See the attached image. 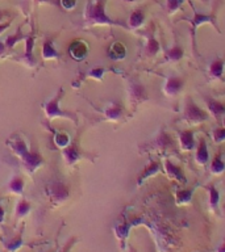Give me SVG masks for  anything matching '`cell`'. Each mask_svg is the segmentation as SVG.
<instances>
[{
    "label": "cell",
    "mask_w": 225,
    "mask_h": 252,
    "mask_svg": "<svg viewBox=\"0 0 225 252\" xmlns=\"http://www.w3.org/2000/svg\"><path fill=\"white\" fill-rule=\"evenodd\" d=\"M5 145L13 153V155H16L17 159L21 161V164L29 175H33L45 163L42 154L37 149H29L23 135H12L9 139L5 141Z\"/></svg>",
    "instance_id": "cell-1"
},
{
    "label": "cell",
    "mask_w": 225,
    "mask_h": 252,
    "mask_svg": "<svg viewBox=\"0 0 225 252\" xmlns=\"http://www.w3.org/2000/svg\"><path fill=\"white\" fill-rule=\"evenodd\" d=\"M107 0H90L84 9V16L83 21L86 27H92V25H117L128 29V24L121 23V21H114L107 16L106 13Z\"/></svg>",
    "instance_id": "cell-2"
},
{
    "label": "cell",
    "mask_w": 225,
    "mask_h": 252,
    "mask_svg": "<svg viewBox=\"0 0 225 252\" xmlns=\"http://www.w3.org/2000/svg\"><path fill=\"white\" fill-rule=\"evenodd\" d=\"M63 94H65V90L59 88L55 96L49 97L46 101L43 102L42 108L43 112H45V116H46L49 121L55 120V118H66V120H70V121H73L76 125L78 124V116L74 112H70V110L61 109V106H59V102L62 100Z\"/></svg>",
    "instance_id": "cell-3"
},
{
    "label": "cell",
    "mask_w": 225,
    "mask_h": 252,
    "mask_svg": "<svg viewBox=\"0 0 225 252\" xmlns=\"http://www.w3.org/2000/svg\"><path fill=\"white\" fill-rule=\"evenodd\" d=\"M182 120L187 122L188 125H200L208 120V112L197 105L191 96H187L185 98V108H183Z\"/></svg>",
    "instance_id": "cell-4"
},
{
    "label": "cell",
    "mask_w": 225,
    "mask_h": 252,
    "mask_svg": "<svg viewBox=\"0 0 225 252\" xmlns=\"http://www.w3.org/2000/svg\"><path fill=\"white\" fill-rule=\"evenodd\" d=\"M45 194H46L53 206H59V205L65 204L70 198V187L65 184L63 181H49L45 185Z\"/></svg>",
    "instance_id": "cell-5"
},
{
    "label": "cell",
    "mask_w": 225,
    "mask_h": 252,
    "mask_svg": "<svg viewBox=\"0 0 225 252\" xmlns=\"http://www.w3.org/2000/svg\"><path fill=\"white\" fill-rule=\"evenodd\" d=\"M216 13H217V7L213 8V11L209 15H203L193 8V19L188 20L191 24V34H192V43H193V53L197 55V49H196V39H195V34H196V29L203 24H212L213 27H216V31L220 33V28L217 27L216 21Z\"/></svg>",
    "instance_id": "cell-6"
},
{
    "label": "cell",
    "mask_w": 225,
    "mask_h": 252,
    "mask_svg": "<svg viewBox=\"0 0 225 252\" xmlns=\"http://www.w3.org/2000/svg\"><path fill=\"white\" fill-rule=\"evenodd\" d=\"M128 94H129V101L132 105L137 106L141 102L146 101L149 96H148V91L146 87L142 84L137 79H130L129 84H128Z\"/></svg>",
    "instance_id": "cell-7"
},
{
    "label": "cell",
    "mask_w": 225,
    "mask_h": 252,
    "mask_svg": "<svg viewBox=\"0 0 225 252\" xmlns=\"http://www.w3.org/2000/svg\"><path fill=\"white\" fill-rule=\"evenodd\" d=\"M185 88V79L179 75H170L166 78L165 86H163V94L167 97H175L181 94Z\"/></svg>",
    "instance_id": "cell-8"
},
{
    "label": "cell",
    "mask_w": 225,
    "mask_h": 252,
    "mask_svg": "<svg viewBox=\"0 0 225 252\" xmlns=\"http://www.w3.org/2000/svg\"><path fill=\"white\" fill-rule=\"evenodd\" d=\"M63 154V158H65V161H66V164L69 167L71 165H74L75 163L78 160H80L86 154L83 153L82 149H80V146H79L78 138L75 139V141H71V143L67 146L66 149L61 150Z\"/></svg>",
    "instance_id": "cell-9"
},
{
    "label": "cell",
    "mask_w": 225,
    "mask_h": 252,
    "mask_svg": "<svg viewBox=\"0 0 225 252\" xmlns=\"http://www.w3.org/2000/svg\"><path fill=\"white\" fill-rule=\"evenodd\" d=\"M35 41H36V31L35 28L32 29V32L28 34L27 39H25V53L23 54V57L19 59L20 62H23L24 64H27L28 67H35L37 64L35 58V54H33V49H35Z\"/></svg>",
    "instance_id": "cell-10"
},
{
    "label": "cell",
    "mask_w": 225,
    "mask_h": 252,
    "mask_svg": "<svg viewBox=\"0 0 225 252\" xmlns=\"http://www.w3.org/2000/svg\"><path fill=\"white\" fill-rule=\"evenodd\" d=\"M169 149H174V139L170 134H167L165 129H162L155 135L153 141L150 142L149 150H158V151H166Z\"/></svg>",
    "instance_id": "cell-11"
},
{
    "label": "cell",
    "mask_w": 225,
    "mask_h": 252,
    "mask_svg": "<svg viewBox=\"0 0 225 252\" xmlns=\"http://www.w3.org/2000/svg\"><path fill=\"white\" fill-rule=\"evenodd\" d=\"M67 53H69L71 58L80 62L83 59H86L87 55H88V45L83 39H74L69 45Z\"/></svg>",
    "instance_id": "cell-12"
},
{
    "label": "cell",
    "mask_w": 225,
    "mask_h": 252,
    "mask_svg": "<svg viewBox=\"0 0 225 252\" xmlns=\"http://www.w3.org/2000/svg\"><path fill=\"white\" fill-rule=\"evenodd\" d=\"M162 169V163L158 159H150L149 163L144 167L141 173L137 176V187H141L148 179L155 176Z\"/></svg>",
    "instance_id": "cell-13"
},
{
    "label": "cell",
    "mask_w": 225,
    "mask_h": 252,
    "mask_svg": "<svg viewBox=\"0 0 225 252\" xmlns=\"http://www.w3.org/2000/svg\"><path fill=\"white\" fill-rule=\"evenodd\" d=\"M130 226H132L130 220H128V218H125V220H122L121 222H118V223L113 227L114 235H116L118 242L121 243L122 251H125L126 248V240H128V236H129Z\"/></svg>",
    "instance_id": "cell-14"
},
{
    "label": "cell",
    "mask_w": 225,
    "mask_h": 252,
    "mask_svg": "<svg viewBox=\"0 0 225 252\" xmlns=\"http://www.w3.org/2000/svg\"><path fill=\"white\" fill-rule=\"evenodd\" d=\"M224 67H225V57H217L209 63L208 66V76L212 80H223L224 82Z\"/></svg>",
    "instance_id": "cell-15"
},
{
    "label": "cell",
    "mask_w": 225,
    "mask_h": 252,
    "mask_svg": "<svg viewBox=\"0 0 225 252\" xmlns=\"http://www.w3.org/2000/svg\"><path fill=\"white\" fill-rule=\"evenodd\" d=\"M163 168H165L166 175L169 176V179H171V180H177L179 181V183H183V184L187 183V180H186V175L185 172H183L182 167L177 165L171 160L165 159V160H163Z\"/></svg>",
    "instance_id": "cell-16"
},
{
    "label": "cell",
    "mask_w": 225,
    "mask_h": 252,
    "mask_svg": "<svg viewBox=\"0 0 225 252\" xmlns=\"http://www.w3.org/2000/svg\"><path fill=\"white\" fill-rule=\"evenodd\" d=\"M204 101H205V105H207V109H208V113L212 114L217 121H220L221 117L225 116L224 102L219 101L217 98L211 97V96H204Z\"/></svg>",
    "instance_id": "cell-17"
},
{
    "label": "cell",
    "mask_w": 225,
    "mask_h": 252,
    "mask_svg": "<svg viewBox=\"0 0 225 252\" xmlns=\"http://www.w3.org/2000/svg\"><path fill=\"white\" fill-rule=\"evenodd\" d=\"M103 114L108 121H118L124 114V106H122L121 102L118 101L111 102L103 109Z\"/></svg>",
    "instance_id": "cell-18"
},
{
    "label": "cell",
    "mask_w": 225,
    "mask_h": 252,
    "mask_svg": "<svg viewBox=\"0 0 225 252\" xmlns=\"http://www.w3.org/2000/svg\"><path fill=\"white\" fill-rule=\"evenodd\" d=\"M185 57V49L182 47L178 39L174 41V45L165 50V62H179Z\"/></svg>",
    "instance_id": "cell-19"
},
{
    "label": "cell",
    "mask_w": 225,
    "mask_h": 252,
    "mask_svg": "<svg viewBox=\"0 0 225 252\" xmlns=\"http://www.w3.org/2000/svg\"><path fill=\"white\" fill-rule=\"evenodd\" d=\"M195 161L199 165H205L209 161V151L207 141L204 138H199V145L196 147V154H195Z\"/></svg>",
    "instance_id": "cell-20"
},
{
    "label": "cell",
    "mask_w": 225,
    "mask_h": 252,
    "mask_svg": "<svg viewBox=\"0 0 225 252\" xmlns=\"http://www.w3.org/2000/svg\"><path fill=\"white\" fill-rule=\"evenodd\" d=\"M195 135L192 129H186L179 131V143L183 151H191L195 147Z\"/></svg>",
    "instance_id": "cell-21"
},
{
    "label": "cell",
    "mask_w": 225,
    "mask_h": 252,
    "mask_svg": "<svg viewBox=\"0 0 225 252\" xmlns=\"http://www.w3.org/2000/svg\"><path fill=\"white\" fill-rule=\"evenodd\" d=\"M205 189L208 190L209 194V210L212 213H216L219 214V209H220V192H219V189L215 187L213 184H209L205 187Z\"/></svg>",
    "instance_id": "cell-22"
},
{
    "label": "cell",
    "mask_w": 225,
    "mask_h": 252,
    "mask_svg": "<svg viewBox=\"0 0 225 252\" xmlns=\"http://www.w3.org/2000/svg\"><path fill=\"white\" fill-rule=\"evenodd\" d=\"M24 187H25V180H24V177L21 175H19V173L12 175V177L9 179L7 184L8 190L13 193V194H19V196H23Z\"/></svg>",
    "instance_id": "cell-23"
},
{
    "label": "cell",
    "mask_w": 225,
    "mask_h": 252,
    "mask_svg": "<svg viewBox=\"0 0 225 252\" xmlns=\"http://www.w3.org/2000/svg\"><path fill=\"white\" fill-rule=\"evenodd\" d=\"M126 57V49L125 46L122 45L121 42H113L108 49V58L111 61H114V62H117V61H122V59Z\"/></svg>",
    "instance_id": "cell-24"
},
{
    "label": "cell",
    "mask_w": 225,
    "mask_h": 252,
    "mask_svg": "<svg viewBox=\"0 0 225 252\" xmlns=\"http://www.w3.org/2000/svg\"><path fill=\"white\" fill-rule=\"evenodd\" d=\"M161 50V45L158 42V39L155 38L153 31L150 32L148 34V39H146V45H145V55L146 57H155V55L159 53Z\"/></svg>",
    "instance_id": "cell-25"
},
{
    "label": "cell",
    "mask_w": 225,
    "mask_h": 252,
    "mask_svg": "<svg viewBox=\"0 0 225 252\" xmlns=\"http://www.w3.org/2000/svg\"><path fill=\"white\" fill-rule=\"evenodd\" d=\"M32 210V204L27 198H21L16 202L15 206V220L19 222L20 220H23L24 217H27Z\"/></svg>",
    "instance_id": "cell-26"
},
{
    "label": "cell",
    "mask_w": 225,
    "mask_h": 252,
    "mask_svg": "<svg viewBox=\"0 0 225 252\" xmlns=\"http://www.w3.org/2000/svg\"><path fill=\"white\" fill-rule=\"evenodd\" d=\"M23 235H24V227L20 230V232L15 236V238H12V239H8V240H4L3 246H4V248H5V251H8V252L19 251L20 248L24 246Z\"/></svg>",
    "instance_id": "cell-27"
},
{
    "label": "cell",
    "mask_w": 225,
    "mask_h": 252,
    "mask_svg": "<svg viewBox=\"0 0 225 252\" xmlns=\"http://www.w3.org/2000/svg\"><path fill=\"white\" fill-rule=\"evenodd\" d=\"M42 58L45 61H51V59H61V54H59L57 49L54 46L53 39H45V42L42 43Z\"/></svg>",
    "instance_id": "cell-28"
},
{
    "label": "cell",
    "mask_w": 225,
    "mask_h": 252,
    "mask_svg": "<svg viewBox=\"0 0 225 252\" xmlns=\"http://www.w3.org/2000/svg\"><path fill=\"white\" fill-rule=\"evenodd\" d=\"M195 189L196 187H193V188H188V189H178L175 190V202L178 205H188L192 200V194L195 193Z\"/></svg>",
    "instance_id": "cell-29"
},
{
    "label": "cell",
    "mask_w": 225,
    "mask_h": 252,
    "mask_svg": "<svg viewBox=\"0 0 225 252\" xmlns=\"http://www.w3.org/2000/svg\"><path fill=\"white\" fill-rule=\"evenodd\" d=\"M53 142L54 145L58 147V149L63 150L66 149L67 146L71 143L70 135L66 133V131H62V130H53Z\"/></svg>",
    "instance_id": "cell-30"
},
{
    "label": "cell",
    "mask_w": 225,
    "mask_h": 252,
    "mask_svg": "<svg viewBox=\"0 0 225 252\" xmlns=\"http://www.w3.org/2000/svg\"><path fill=\"white\" fill-rule=\"evenodd\" d=\"M145 21V11L144 9H136L132 12L129 20H128V29H138Z\"/></svg>",
    "instance_id": "cell-31"
},
{
    "label": "cell",
    "mask_w": 225,
    "mask_h": 252,
    "mask_svg": "<svg viewBox=\"0 0 225 252\" xmlns=\"http://www.w3.org/2000/svg\"><path fill=\"white\" fill-rule=\"evenodd\" d=\"M28 35H25L23 33V31H21V27L17 28V31L13 33V34H9L5 38V41H4V45H5V47H7V51L8 50H12L13 47L17 45V43L21 41V39H27Z\"/></svg>",
    "instance_id": "cell-32"
},
{
    "label": "cell",
    "mask_w": 225,
    "mask_h": 252,
    "mask_svg": "<svg viewBox=\"0 0 225 252\" xmlns=\"http://www.w3.org/2000/svg\"><path fill=\"white\" fill-rule=\"evenodd\" d=\"M209 169H211V172H212L213 175H221V173L224 172L225 161L223 160L221 154H217V155H215V158H213L212 161H211V167H209Z\"/></svg>",
    "instance_id": "cell-33"
},
{
    "label": "cell",
    "mask_w": 225,
    "mask_h": 252,
    "mask_svg": "<svg viewBox=\"0 0 225 252\" xmlns=\"http://www.w3.org/2000/svg\"><path fill=\"white\" fill-rule=\"evenodd\" d=\"M107 68L104 67H95V68H91L88 72H86L84 75V78H91V79H95V80H102L104 74L107 72Z\"/></svg>",
    "instance_id": "cell-34"
},
{
    "label": "cell",
    "mask_w": 225,
    "mask_h": 252,
    "mask_svg": "<svg viewBox=\"0 0 225 252\" xmlns=\"http://www.w3.org/2000/svg\"><path fill=\"white\" fill-rule=\"evenodd\" d=\"M183 1H185V0H166V9H167V12H169L170 15H171V13H175V12L181 8Z\"/></svg>",
    "instance_id": "cell-35"
},
{
    "label": "cell",
    "mask_w": 225,
    "mask_h": 252,
    "mask_svg": "<svg viewBox=\"0 0 225 252\" xmlns=\"http://www.w3.org/2000/svg\"><path fill=\"white\" fill-rule=\"evenodd\" d=\"M212 138L213 141L216 143H221L225 141V127L224 126H219L212 131Z\"/></svg>",
    "instance_id": "cell-36"
},
{
    "label": "cell",
    "mask_w": 225,
    "mask_h": 252,
    "mask_svg": "<svg viewBox=\"0 0 225 252\" xmlns=\"http://www.w3.org/2000/svg\"><path fill=\"white\" fill-rule=\"evenodd\" d=\"M76 240H78V238H76V236H73V238H70V239L67 240L66 243L63 244L62 247L59 248L58 252H70L71 250H73V247H74V244L76 243Z\"/></svg>",
    "instance_id": "cell-37"
},
{
    "label": "cell",
    "mask_w": 225,
    "mask_h": 252,
    "mask_svg": "<svg viewBox=\"0 0 225 252\" xmlns=\"http://www.w3.org/2000/svg\"><path fill=\"white\" fill-rule=\"evenodd\" d=\"M76 3H78L76 0H61V7L66 11H71L76 7Z\"/></svg>",
    "instance_id": "cell-38"
},
{
    "label": "cell",
    "mask_w": 225,
    "mask_h": 252,
    "mask_svg": "<svg viewBox=\"0 0 225 252\" xmlns=\"http://www.w3.org/2000/svg\"><path fill=\"white\" fill-rule=\"evenodd\" d=\"M5 222V210H4L3 205H1V198H0V227L3 226Z\"/></svg>",
    "instance_id": "cell-39"
},
{
    "label": "cell",
    "mask_w": 225,
    "mask_h": 252,
    "mask_svg": "<svg viewBox=\"0 0 225 252\" xmlns=\"http://www.w3.org/2000/svg\"><path fill=\"white\" fill-rule=\"evenodd\" d=\"M11 24H12V21H7V23H0V34L7 31L8 28L11 27Z\"/></svg>",
    "instance_id": "cell-40"
},
{
    "label": "cell",
    "mask_w": 225,
    "mask_h": 252,
    "mask_svg": "<svg viewBox=\"0 0 225 252\" xmlns=\"http://www.w3.org/2000/svg\"><path fill=\"white\" fill-rule=\"evenodd\" d=\"M5 51H7V47H5V45H4L3 41H0V58H1V57L5 54Z\"/></svg>",
    "instance_id": "cell-41"
},
{
    "label": "cell",
    "mask_w": 225,
    "mask_h": 252,
    "mask_svg": "<svg viewBox=\"0 0 225 252\" xmlns=\"http://www.w3.org/2000/svg\"><path fill=\"white\" fill-rule=\"evenodd\" d=\"M217 252H225V239L220 243V246L217 247Z\"/></svg>",
    "instance_id": "cell-42"
},
{
    "label": "cell",
    "mask_w": 225,
    "mask_h": 252,
    "mask_svg": "<svg viewBox=\"0 0 225 252\" xmlns=\"http://www.w3.org/2000/svg\"><path fill=\"white\" fill-rule=\"evenodd\" d=\"M5 16H7V12H4V11H1V9H0V23H1V20H3Z\"/></svg>",
    "instance_id": "cell-43"
},
{
    "label": "cell",
    "mask_w": 225,
    "mask_h": 252,
    "mask_svg": "<svg viewBox=\"0 0 225 252\" xmlns=\"http://www.w3.org/2000/svg\"><path fill=\"white\" fill-rule=\"evenodd\" d=\"M129 252H136V250L133 247H129Z\"/></svg>",
    "instance_id": "cell-44"
},
{
    "label": "cell",
    "mask_w": 225,
    "mask_h": 252,
    "mask_svg": "<svg viewBox=\"0 0 225 252\" xmlns=\"http://www.w3.org/2000/svg\"><path fill=\"white\" fill-rule=\"evenodd\" d=\"M223 125H224V127H225V117H224V120H223Z\"/></svg>",
    "instance_id": "cell-45"
},
{
    "label": "cell",
    "mask_w": 225,
    "mask_h": 252,
    "mask_svg": "<svg viewBox=\"0 0 225 252\" xmlns=\"http://www.w3.org/2000/svg\"><path fill=\"white\" fill-rule=\"evenodd\" d=\"M125 1H136V0H125Z\"/></svg>",
    "instance_id": "cell-46"
},
{
    "label": "cell",
    "mask_w": 225,
    "mask_h": 252,
    "mask_svg": "<svg viewBox=\"0 0 225 252\" xmlns=\"http://www.w3.org/2000/svg\"><path fill=\"white\" fill-rule=\"evenodd\" d=\"M41 252H53L51 250H49V251H41Z\"/></svg>",
    "instance_id": "cell-47"
}]
</instances>
